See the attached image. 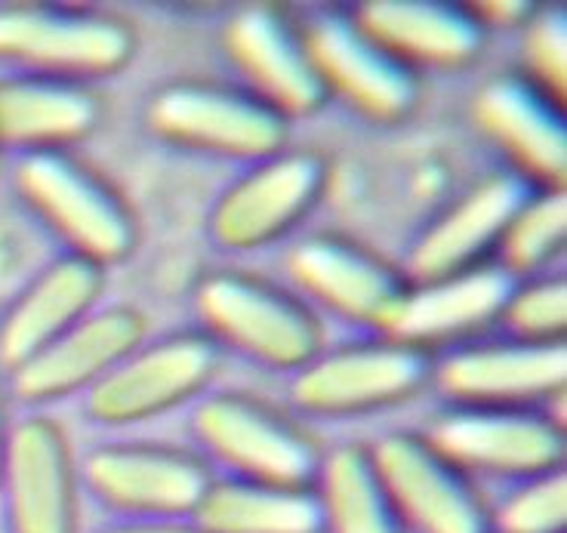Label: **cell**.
Masks as SVG:
<instances>
[{"label": "cell", "mask_w": 567, "mask_h": 533, "mask_svg": "<svg viewBox=\"0 0 567 533\" xmlns=\"http://www.w3.org/2000/svg\"><path fill=\"white\" fill-rule=\"evenodd\" d=\"M439 351L383 334L324 349L299 370L293 401L315 417H361L408 404L435 373Z\"/></svg>", "instance_id": "8992f818"}, {"label": "cell", "mask_w": 567, "mask_h": 533, "mask_svg": "<svg viewBox=\"0 0 567 533\" xmlns=\"http://www.w3.org/2000/svg\"><path fill=\"white\" fill-rule=\"evenodd\" d=\"M0 503L10 533H81V478L56 420L31 413L10 426Z\"/></svg>", "instance_id": "4fadbf2b"}, {"label": "cell", "mask_w": 567, "mask_h": 533, "mask_svg": "<svg viewBox=\"0 0 567 533\" xmlns=\"http://www.w3.org/2000/svg\"><path fill=\"white\" fill-rule=\"evenodd\" d=\"M494 533H565L567 531V475L553 469L518 481V488L491 512Z\"/></svg>", "instance_id": "83f0119b"}, {"label": "cell", "mask_w": 567, "mask_h": 533, "mask_svg": "<svg viewBox=\"0 0 567 533\" xmlns=\"http://www.w3.org/2000/svg\"><path fill=\"white\" fill-rule=\"evenodd\" d=\"M472 10L484 22V29H491V25H525L534 13V3H525V0H518V3H475Z\"/></svg>", "instance_id": "f546056e"}, {"label": "cell", "mask_w": 567, "mask_h": 533, "mask_svg": "<svg viewBox=\"0 0 567 533\" xmlns=\"http://www.w3.org/2000/svg\"><path fill=\"white\" fill-rule=\"evenodd\" d=\"M515 284L518 278L496 259L439 281L413 284L389 337L408 339L429 351L472 342L491 324H499Z\"/></svg>", "instance_id": "44dd1931"}, {"label": "cell", "mask_w": 567, "mask_h": 533, "mask_svg": "<svg viewBox=\"0 0 567 533\" xmlns=\"http://www.w3.org/2000/svg\"><path fill=\"white\" fill-rule=\"evenodd\" d=\"M223 349L204 330H179L136 346L86 392V413L102 426H130L183 408L207 392Z\"/></svg>", "instance_id": "30bf717a"}, {"label": "cell", "mask_w": 567, "mask_h": 533, "mask_svg": "<svg viewBox=\"0 0 567 533\" xmlns=\"http://www.w3.org/2000/svg\"><path fill=\"white\" fill-rule=\"evenodd\" d=\"M105 268L65 253L41 268L0 315V367L13 373L53 339L100 309Z\"/></svg>", "instance_id": "ffe728a7"}, {"label": "cell", "mask_w": 567, "mask_h": 533, "mask_svg": "<svg viewBox=\"0 0 567 533\" xmlns=\"http://www.w3.org/2000/svg\"><path fill=\"white\" fill-rule=\"evenodd\" d=\"M78 478L124 521L195 519L213 469L198 450L164 441H112L86 453Z\"/></svg>", "instance_id": "52a82bcc"}, {"label": "cell", "mask_w": 567, "mask_h": 533, "mask_svg": "<svg viewBox=\"0 0 567 533\" xmlns=\"http://www.w3.org/2000/svg\"><path fill=\"white\" fill-rule=\"evenodd\" d=\"M534 188L515 170L487 173L429 223L413 244L404 275L411 284H429L491 263L506 225Z\"/></svg>", "instance_id": "ac0fdd59"}, {"label": "cell", "mask_w": 567, "mask_h": 533, "mask_svg": "<svg viewBox=\"0 0 567 533\" xmlns=\"http://www.w3.org/2000/svg\"><path fill=\"white\" fill-rule=\"evenodd\" d=\"M404 533H494L475 478L423 432H389L370 448Z\"/></svg>", "instance_id": "9c48e42d"}, {"label": "cell", "mask_w": 567, "mask_h": 533, "mask_svg": "<svg viewBox=\"0 0 567 533\" xmlns=\"http://www.w3.org/2000/svg\"><path fill=\"white\" fill-rule=\"evenodd\" d=\"M330 167L318 152H278L256 161L216 201L210 232L226 250H259L287 238L321 204Z\"/></svg>", "instance_id": "7c38bea8"}, {"label": "cell", "mask_w": 567, "mask_h": 533, "mask_svg": "<svg viewBox=\"0 0 567 533\" xmlns=\"http://www.w3.org/2000/svg\"><path fill=\"white\" fill-rule=\"evenodd\" d=\"M302 34L327 96L380 124H398L416 112L423 99L420 71L370 38L352 10H324L302 25Z\"/></svg>", "instance_id": "8fae6325"}, {"label": "cell", "mask_w": 567, "mask_h": 533, "mask_svg": "<svg viewBox=\"0 0 567 533\" xmlns=\"http://www.w3.org/2000/svg\"><path fill=\"white\" fill-rule=\"evenodd\" d=\"M136 57V31L127 19L59 3L0 7V62L22 74L90 84L124 71Z\"/></svg>", "instance_id": "277c9868"}, {"label": "cell", "mask_w": 567, "mask_h": 533, "mask_svg": "<svg viewBox=\"0 0 567 533\" xmlns=\"http://www.w3.org/2000/svg\"><path fill=\"white\" fill-rule=\"evenodd\" d=\"M499 324L509 337L527 342H565L567 281L565 275H534L515 284Z\"/></svg>", "instance_id": "4316f807"}, {"label": "cell", "mask_w": 567, "mask_h": 533, "mask_svg": "<svg viewBox=\"0 0 567 533\" xmlns=\"http://www.w3.org/2000/svg\"><path fill=\"white\" fill-rule=\"evenodd\" d=\"M315 493L324 533H404L364 444H342L324 453Z\"/></svg>", "instance_id": "d4e9b609"}, {"label": "cell", "mask_w": 567, "mask_h": 533, "mask_svg": "<svg viewBox=\"0 0 567 533\" xmlns=\"http://www.w3.org/2000/svg\"><path fill=\"white\" fill-rule=\"evenodd\" d=\"M475 121L518 176L537 188H565L567 117L561 99L522 71H506L478 90Z\"/></svg>", "instance_id": "e0dca14e"}, {"label": "cell", "mask_w": 567, "mask_h": 533, "mask_svg": "<svg viewBox=\"0 0 567 533\" xmlns=\"http://www.w3.org/2000/svg\"><path fill=\"white\" fill-rule=\"evenodd\" d=\"M423 435L472 478L527 481L565 469V426L546 408L447 404Z\"/></svg>", "instance_id": "ba28073f"}, {"label": "cell", "mask_w": 567, "mask_h": 533, "mask_svg": "<svg viewBox=\"0 0 567 533\" xmlns=\"http://www.w3.org/2000/svg\"><path fill=\"white\" fill-rule=\"evenodd\" d=\"M200 457L228 478L315 488L324 453L293 417L250 392H213L192 413Z\"/></svg>", "instance_id": "3957f363"}, {"label": "cell", "mask_w": 567, "mask_h": 533, "mask_svg": "<svg viewBox=\"0 0 567 533\" xmlns=\"http://www.w3.org/2000/svg\"><path fill=\"white\" fill-rule=\"evenodd\" d=\"M145 124L179 148L216 157L262 161L287 148L290 121L244 84L173 81L148 99Z\"/></svg>", "instance_id": "5b68a950"}, {"label": "cell", "mask_w": 567, "mask_h": 533, "mask_svg": "<svg viewBox=\"0 0 567 533\" xmlns=\"http://www.w3.org/2000/svg\"><path fill=\"white\" fill-rule=\"evenodd\" d=\"M100 533H204L192 519H145V521H117Z\"/></svg>", "instance_id": "4dcf8cb0"}, {"label": "cell", "mask_w": 567, "mask_h": 533, "mask_svg": "<svg viewBox=\"0 0 567 533\" xmlns=\"http://www.w3.org/2000/svg\"><path fill=\"white\" fill-rule=\"evenodd\" d=\"M7 438H10V426H7V413L0 408V484H3V465H7Z\"/></svg>", "instance_id": "1f68e13d"}, {"label": "cell", "mask_w": 567, "mask_h": 533, "mask_svg": "<svg viewBox=\"0 0 567 533\" xmlns=\"http://www.w3.org/2000/svg\"><path fill=\"white\" fill-rule=\"evenodd\" d=\"M567 197L565 188H534L506 225L494 259L518 281L546 275L565 250Z\"/></svg>", "instance_id": "484cf974"}, {"label": "cell", "mask_w": 567, "mask_h": 533, "mask_svg": "<svg viewBox=\"0 0 567 533\" xmlns=\"http://www.w3.org/2000/svg\"><path fill=\"white\" fill-rule=\"evenodd\" d=\"M145 318L133 306H102L53 339L10 373V392L22 404H50L90 392L105 373L142 346Z\"/></svg>", "instance_id": "d6986e66"}, {"label": "cell", "mask_w": 567, "mask_h": 533, "mask_svg": "<svg viewBox=\"0 0 567 533\" xmlns=\"http://www.w3.org/2000/svg\"><path fill=\"white\" fill-rule=\"evenodd\" d=\"M195 524L204 533H324L315 488L213 478Z\"/></svg>", "instance_id": "cb8c5ba5"}, {"label": "cell", "mask_w": 567, "mask_h": 533, "mask_svg": "<svg viewBox=\"0 0 567 533\" xmlns=\"http://www.w3.org/2000/svg\"><path fill=\"white\" fill-rule=\"evenodd\" d=\"M525 69L534 84L567 102V13L561 7H539L525 22Z\"/></svg>", "instance_id": "f1b7e54d"}, {"label": "cell", "mask_w": 567, "mask_h": 533, "mask_svg": "<svg viewBox=\"0 0 567 533\" xmlns=\"http://www.w3.org/2000/svg\"><path fill=\"white\" fill-rule=\"evenodd\" d=\"M228 59L244 86L269 102L287 121L321 112L327 90L315 69L309 43L293 16L275 3H254L231 16L223 34Z\"/></svg>", "instance_id": "2e32d148"}, {"label": "cell", "mask_w": 567, "mask_h": 533, "mask_svg": "<svg viewBox=\"0 0 567 533\" xmlns=\"http://www.w3.org/2000/svg\"><path fill=\"white\" fill-rule=\"evenodd\" d=\"M100 121L102 99L90 84L22 71L0 78V148L69 152Z\"/></svg>", "instance_id": "603a6c76"}, {"label": "cell", "mask_w": 567, "mask_h": 533, "mask_svg": "<svg viewBox=\"0 0 567 533\" xmlns=\"http://www.w3.org/2000/svg\"><path fill=\"white\" fill-rule=\"evenodd\" d=\"M13 188L74 256L96 266L124 263L140 240L127 197L71 152H25L16 161Z\"/></svg>", "instance_id": "6da1fadb"}, {"label": "cell", "mask_w": 567, "mask_h": 533, "mask_svg": "<svg viewBox=\"0 0 567 533\" xmlns=\"http://www.w3.org/2000/svg\"><path fill=\"white\" fill-rule=\"evenodd\" d=\"M370 38L411 69H466L482 57L487 29L466 3L368 0L352 10Z\"/></svg>", "instance_id": "7402d4cb"}, {"label": "cell", "mask_w": 567, "mask_h": 533, "mask_svg": "<svg viewBox=\"0 0 567 533\" xmlns=\"http://www.w3.org/2000/svg\"><path fill=\"white\" fill-rule=\"evenodd\" d=\"M287 271L302 294L346 321L389 334L413 284L404 268L342 235H312L287 253Z\"/></svg>", "instance_id": "9a60e30c"}, {"label": "cell", "mask_w": 567, "mask_h": 533, "mask_svg": "<svg viewBox=\"0 0 567 533\" xmlns=\"http://www.w3.org/2000/svg\"><path fill=\"white\" fill-rule=\"evenodd\" d=\"M204 334L256 365L302 370L324 351V327L293 290L254 271H213L198 287Z\"/></svg>", "instance_id": "7a4b0ae2"}, {"label": "cell", "mask_w": 567, "mask_h": 533, "mask_svg": "<svg viewBox=\"0 0 567 533\" xmlns=\"http://www.w3.org/2000/svg\"><path fill=\"white\" fill-rule=\"evenodd\" d=\"M565 342L472 339L435 358L432 382L451 404L546 408L565 392Z\"/></svg>", "instance_id": "5bb4252c"}]
</instances>
